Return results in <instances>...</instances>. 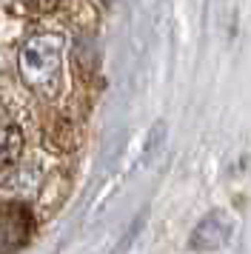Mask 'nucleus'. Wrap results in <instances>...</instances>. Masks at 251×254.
Returning a JSON list of instances; mask_svg holds the SVG:
<instances>
[{
	"label": "nucleus",
	"instance_id": "nucleus-1",
	"mask_svg": "<svg viewBox=\"0 0 251 254\" xmlns=\"http://www.w3.org/2000/svg\"><path fill=\"white\" fill-rule=\"evenodd\" d=\"M63 37L37 32L20 49V77L40 97H55L63 86Z\"/></svg>",
	"mask_w": 251,
	"mask_h": 254
},
{
	"label": "nucleus",
	"instance_id": "nucleus-2",
	"mask_svg": "<svg viewBox=\"0 0 251 254\" xmlns=\"http://www.w3.org/2000/svg\"><path fill=\"white\" fill-rule=\"evenodd\" d=\"M34 220L32 211L20 203H6L0 206V254H11L23 249L32 237Z\"/></svg>",
	"mask_w": 251,
	"mask_h": 254
},
{
	"label": "nucleus",
	"instance_id": "nucleus-3",
	"mask_svg": "<svg viewBox=\"0 0 251 254\" xmlns=\"http://www.w3.org/2000/svg\"><path fill=\"white\" fill-rule=\"evenodd\" d=\"M228 237H231V220L223 211H211L197 223L191 234V249L194 252H217L228 243Z\"/></svg>",
	"mask_w": 251,
	"mask_h": 254
},
{
	"label": "nucleus",
	"instance_id": "nucleus-4",
	"mask_svg": "<svg viewBox=\"0 0 251 254\" xmlns=\"http://www.w3.org/2000/svg\"><path fill=\"white\" fill-rule=\"evenodd\" d=\"M20 149H23V134L17 123H11L6 115H0V169L17 160Z\"/></svg>",
	"mask_w": 251,
	"mask_h": 254
}]
</instances>
